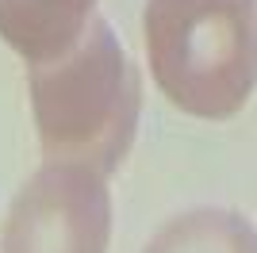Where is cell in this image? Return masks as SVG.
Instances as JSON below:
<instances>
[{
    "mask_svg": "<svg viewBox=\"0 0 257 253\" xmlns=\"http://www.w3.org/2000/svg\"><path fill=\"white\" fill-rule=\"evenodd\" d=\"M96 0H0V39L31 65L69 50L92 20Z\"/></svg>",
    "mask_w": 257,
    "mask_h": 253,
    "instance_id": "cell-4",
    "label": "cell"
},
{
    "mask_svg": "<svg viewBox=\"0 0 257 253\" xmlns=\"http://www.w3.org/2000/svg\"><path fill=\"white\" fill-rule=\"evenodd\" d=\"M142 253H253V226L238 211L200 207L169 219Z\"/></svg>",
    "mask_w": 257,
    "mask_h": 253,
    "instance_id": "cell-5",
    "label": "cell"
},
{
    "mask_svg": "<svg viewBox=\"0 0 257 253\" xmlns=\"http://www.w3.org/2000/svg\"><path fill=\"white\" fill-rule=\"evenodd\" d=\"M111 196L96 169L46 161L12 200L0 253H107Z\"/></svg>",
    "mask_w": 257,
    "mask_h": 253,
    "instance_id": "cell-3",
    "label": "cell"
},
{
    "mask_svg": "<svg viewBox=\"0 0 257 253\" xmlns=\"http://www.w3.org/2000/svg\"><path fill=\"white\" fill-rule=\"evenodd\" d=\"M142 35L158 88L188 115L230 119L257 77L253 0H150Z\"/></svg>",
    "mask_w": 257,
    "mask_h": 253,
    "instance_id": "cell-2",
    "label": "cell"
},
{
    "mask_svg": "<svg viewBox=\"0 0 257 253\" xmlns=\"http://www.w3.org/2000/svg\"><path fill=\"white\" fill-rule=\"evenodd\" d=\"M31 111L46 161L107 177L127 158L142 111V81L111 23L92 16L81 39L31 65Z\"/></svg>",
    "mask_w": 257,
    "mask_h": 253,
    "instance_id": "cell-1",
    "label": "cell"
}]
</instances>
